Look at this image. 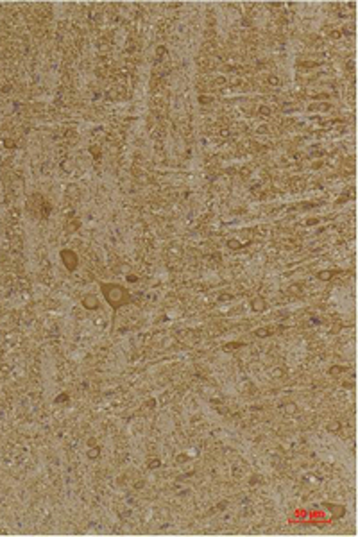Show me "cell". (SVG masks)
Wrapping results in <instances>:
<instances>
[{"mask_svg": "<svg viewBox=\"0 0 358 537\" xmlns=\"http://www.w3.org/2000/svg\"><path fill=\"white\" fill-rule=\"evenodd\" d=\"M100 292L104 294V299L108 301V305L113 310H118L122 308L124 305L129 303V294L128 290L120 285H115V283H102L100 285Z\"/></svg>", "mask_w": 358, "mask_h": 537, "instance_id": "obj_1", "label": "cell"}, {"mask_svg": "<svg viewBox=\"0 0 358 537\" xmlns=\"http://www.w3.org/2000/svg\"><path fill=\"white\" fill-rule=\"evenodd\" d=\"M61 262L68 270H76L77 265H79V258L72 249H63L61 251Z\"/></svg>", "mask_w": 358, "mask_h": 537, "instance_id": "obj_2", "label": "cell"}, {"mask_svg": "<svg viewBox=\"0 0 358 537\" xmlns=\"http://www.w3.org/2000/svg\"><path fill=\"white\" fill-rule=\"evenodd\" d=\"M99 297L93 296V294H88V296H85V299H83V307L86 308V310H97L99 308Z\"/></svg>", "mask_w": 358, "mask_h": 537, "instance_id": "obj_3", "label": "cell"}, {"mask_svg": "<svg viewBox=\"0 0 358 537\" xmlns=\"http://www.w3.org/2000/svg\"><path fill=\"white\" fill-rule=\"evenodd\" d=\"M251 308H253V312H264L267 308V303H265L264 297H255L253 303H251Z\"/></svg>", "mask_w": 358, "mask_h": 537, "instance_id": "obj_4", "label": "cell"}, {"mask_svg": "<svg viewBox=\"0 0 358 537\" xmlns=\"http://www.w3.org/2000/svg\"><path fill=\"white\" fill-rule=\"evenodd\" d=\"M337 272H339V270H322V272H317V278L322 279V281H326V279L333 278Z\"/></svg>", "mask_w": 358, "mask_h": 537, "instance_id": "obj_5", "label": "cell"}, {"mask_svg": "<svg viewBox=\"0 0 358 537\" xmlns=\"http://www.w3.org/2000/svg\"><path fill=\"white\" fill-rule=\"evenodd\" d=\"M339 430H340L339 421H331V423H328V432H339Z\"/></svg>", "mask_w": 358, "mask_h": 537, "instance_id": "obj_6", "label": "cell"}, {"mask_svg": "<svg viewBox=\"0 0 358 537\" xmlns=\"http://www.w3.org/2000/svg\"><path fill=\"white\" fill-rule=\"evenodd\" d=\"M99 453H100V449H99V448H95V449H90L88 457L90 458H97V457H99Z\"/></svg>", "mask_w": 358, "mask_h": 537, "instance_id": "obj_7", "label": "cell"}, {"mask_svg": "<svg viewBox=\"0 0 358 537\" xmlns=\"http://www.w3.org/2000/svg\"><path fill=\"white\" fill-rule=\"evenodd\" d=\"M160 464H161V462L158 460V458H154V460L149 462V469H154V467H160Z\"/></svg>", "mask_w": 358, "mask_h": 537, "instance_id": "obj_8", "label": "cell"}, {"mask_svg": "<svg viewBox=\"0 0 358 537\" xmlns=\"http://www.w3.org/2000/svg\"><path fill=\"white\" fill-rule=\"evenodd\" d=\"M340 371H342V367H333V371H331V374H339Z\"/></svg>", "mask_w": 358, "mask_h": 537, "instance_id": "obj_9", "label": "cell"}]
</instances>
